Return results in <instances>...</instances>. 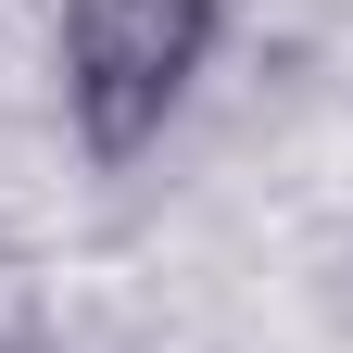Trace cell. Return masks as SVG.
<instances>
[{
	"label": "cell",
	"instance_id": "6da1fadb",
	"mask_svg": "<svg viewBox=\"0 0 353 353\" xmlns=\"http://www.w3.org/2000/svg\"><path fill=\"white\" fill-rule=\"evenodd\" d=\"M228 38V0H63L51 63H63V126L88 164H139Z\"/></svg>",
	"mask_w": 353,
	"mask_h": 353
},
{
	"label": "cell",
	"instance_id": "7a4b0ae2",
	"mask_svg": "<svg viewBox=\"0 0 353 353\" xmlns=\"http://www.w3.org/2000/svg\"><path fill=\"white\" fill-rule=\"evenodd\" d=\"M38 341H51V290L26 252H0V353H38Z\"/></svg>",
	"mask_w": 353,
	"mask_h": 353
}]
</instances>
